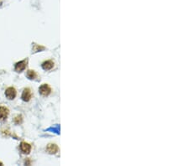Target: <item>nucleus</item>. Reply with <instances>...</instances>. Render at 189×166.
Listing matches in <instances>:
<instances>
[{"label":"nucleus","instance_id":"5","mask_svg":"<svg viewBox=\"0 0 189 166\" xmlns=\"http://www.w3.org/2000/svg\"><path fill=\"white\" fill-rule=\"evenodd\" d=\"M21 98L24 101H30V99L32 98V91L29 88H25L23 92H22V96Z\"/></svg>","mask_w":189,"mask_h":166},{"label":"nucleus","instance_id":"7","mask_svg":"<svg viewBox=\"0 0 189 166\" xmlns=\"http://www.w3.org/2000/svg\"><path fill=\"white\" fill-rule=\"evenodd\" d=\"M9 113V108H7L6 107H3V106H0V120L7 119Z\"/></svg>","mask_w":189,"mask_h":166},{"label":"nucleus","instance_id":"4","mask_svg":"<svg viewBox=\"0 0 189 166\" xmlns=\"http://www.w3.org/2000/svg\"><path fill=\"white\" fill-rule=\"evenodd\" d=\"M20 151L25 154H29L31 152V145L29 143H26V142H21L20 145Z\"/></svg>","mask_w":189,"mask_h":166},{"label":"nucleus","instance_id":"12","mask_svg":"<svg viewBox=\"0 0 189 166\" xmlns=\"http://www.w3.org/2000/svg\"><path fill=\"white\" fill-rule=\"evenodd\" d=\"M25 164H30V161H29V159H27V161L26 160H25Z\"/></svg>","mask_w":189,"mask_h":166},{"label":"nucleus","instance_id":"1","mask_svg":"<svg viewBox=\"0 0 189 166\" xmlns=\"http://www.w3.org/2000/svg\"><path fill=\"white\" fill-rule=\"evenodd\" d=\"M17 91L16 89L13 87H8L5 90V96L6 98L9 99V100H13L14 98H16Z\"/></svg>","mask_w":189,"mask_h":166},{"label":"nucleus","instance_id":"8","mask_svg":"<svg viewBox=\"0 0 189 166\" xmlns=\"http://www.w3.org/2000/svg\"><path fill=\"white\" fill-rule=\"evenodd\" d=\"M41 67L43 68V70L45 71H50L54 67V62L51 60H48V61H46L42 63L41 65Z\"/></svg>","mask_w":189,"mask_h":166},{"label":"nucleus","instance_id":"13","mask_svg":"<svg viewBox=\"0 0 189 166\" xmlns=\"http://www.w3.org/2000/svg\"><path fill=\"white\" fill-rule=\"evenodd\" d=\"M3 0H0V7L3 5Z\"/></svg>","mask_w":189,"mask_h":166},{"label":"nucleus","instance_id":"11","mask_svg":"<svg viewBox=\"0 0 189 166\" xmlns=\"http://www.w3.org/2000/svg\"><path fill=\"white\" fill-rule=\"evenodd\" d=\"M23 121V118H22V116L21 115H18L17 117H15L14 118V123L16 124H20Z\"/></svg>","mask_w":189,"mask_h":166},{"label":"nucleus","instance_id":"9","mask_svg":"<svg viewBox=\"0 0 189 166\" xmlns=\"http://www.w3.org/2000/svg\"><path fill=\"white\" fill-rule=\"evenodd\" d=\"M46 50V47H44L42 46H40V45H37V44H34L32 49V53H36L40 52V51H42V50Z\"/></svg>","mask_w":189,"mask_h":166},{"label":"nucleus","instance_id":"6","mask_svg":"<svg viewBox=\"0 0 189 166\" xmlns=\"http://www.w3.org/2000/svg\"><path fill=\"white\" fill-rule=\"evenodd\" d=\"M46 151L50 153V154H55L58 152L59 147L55 144V143H49L47 147H46Z\"/></svg>","mask_w":189,"mask_h":166},{"label":"nucleus","instance_id":"10","mask_svg":"<svg viewBox=\"0 0 189 166\" xmlns=\"http://www.w3.org/2000/svg\"><path fill=\"white\" fill-rule=\"evenodd\" d=\"M26 76H27V77H28L29 80H35V79L37 77V74H36V72H35V71H33V70H29V71L27 72Z\"/></svg>","mask_w":189,"mask_h":166},{"label":"nucleus","instance_id":"3","mask_svg":"<svg viewBox=\"0 0 189 166\" xmlns=\"http://www.w3.org/2000/svg\"><path fill=\"white\" fill-rule=\"evenodd\" d=\"M27 63H28V60H23V61H21L17 62L15 65H14L15 72H22L23 71H25L27 66Z\"/></svg>","mask_w":189,"mask_h":166},{"label":"nucleus","instance_id":"14","mask_svg":"<svg viewBox=\"0 0 189 166\" xmlns=\"http://www.w3.org/2000/svg\"><path fill=\"white\" fill-rule=\"evenodd\" d=\"M0 165H3V163H1V162H0Z\"/></svg>","mask_w":189,"mask_h":166},{"label":"nucleus","instance_id":"2","mask_svg":"<svg viewBox=\"0 0 189 166\" xmlns=\"http://www.w3.org/2000/svg\"><path fill=\"white\" fill-rule=\"evenodd\" d=\"M39 92L44 97H47L51 93V88L48 84H42L40 87Z\"/></svg>","mask_w":189,"mask_h":166}]
</instances>
